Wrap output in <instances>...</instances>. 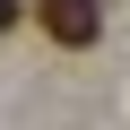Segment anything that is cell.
Returning a JSON list of instances; mask_svg holds the SVG:
<instances>
[{
    "label": "cell",
    "instance_id": "obj_1",
    "mask_svg": "<svg viewBox=\"0 0 130 130\" xmlns=\"http://www.w3.org/2000/svg\"><path fill=\"white\" fill-rule=\"evenodd\" d=\"M35 18H43V35L61 52H87L104 35V0H35Z\"/></svg>",
    "mask_w": 130,
    "mask_h": 130
},
{
    "label": "cell",
    "instance_id": "obj_2",
    "mask_svg": "<svg viewBox=\"0 0 130 130\" xmlns=\"http://www.w3.org/2000/svg\"><path fill=\"white\" fill-rule=\"evenodd\" d=\"M9 26H18V0H0V35H9Z\"/></svg>",
    "mask_w": 130,
    "mask_h": 130
}]
</instances>
